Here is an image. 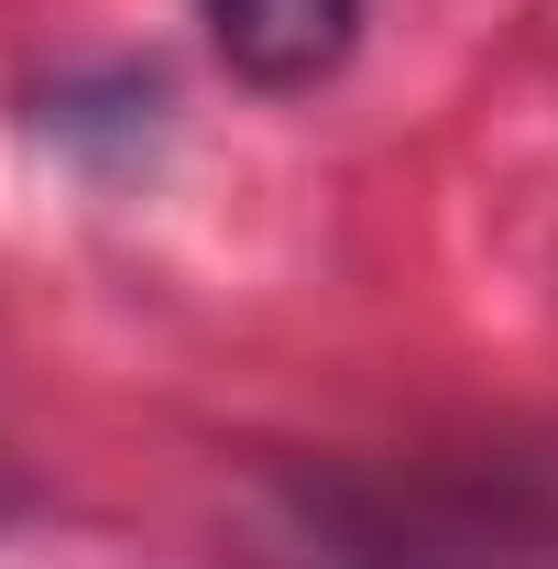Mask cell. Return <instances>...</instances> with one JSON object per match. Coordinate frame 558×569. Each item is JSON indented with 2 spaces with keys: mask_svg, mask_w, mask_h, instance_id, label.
Segmentation results:
<instances>
[{
  "mask_svg": "<svg viewBox=\"0 0 558 569\" xmlns=\"http://www.w3.org/2000/svg\"><path fill=\"white\" fill-rule=\"evenodd\" d=\"M198 22H209L219 67L263 99H307L361 44V0H198Z\"/></svg>",
  "mask_w": 558,
  "mask_h": 569,
  "instance_id": "6da1fadb",
  "label": "cell"
}]
</instances>
